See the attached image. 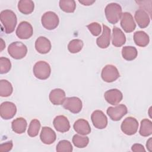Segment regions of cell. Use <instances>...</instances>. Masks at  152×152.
<instances>
[{
    "label": "cell",
    "mask_w": 152,
    "mask_h": 152,
    "mask_svg": "<svg viewBox=\"0 0 152 152\" xmlns=\"http://www.w3.org/2000/svg\"><path fill=\"white\" fill-rule=\"evenodd\" d=\"M0 20L7 34H10L14 31L17 18L15 14L12 11L10 10L2 11L0 13Z\"/></svg>",
    "instance_id": "6da1fadb"
},
{
    "label": "cell",
    "mask_w": 152,
    "mask_h": 152,
    "mask_svg": "<svg viewBox=\"0 0 152 152\" xmlns=\"http://www.w3.org/2000/svg\"><path fill=\"white\" fill-rule=\"evenodd\" d=\"M104 13L107 21L115 24L121 19L122 15V8L117 3H110L106 5L104 9Z\"/></svg>",
    "instance_id": "7a4b0ae2"
},
{
    "label": "cell",
    "mask_w": 152,
    "mask_h": 152,
    "mask_svg": "<svg viewBox=\"0 0 152 152\" xmlns=\"http://www.w3.org/2000/svg\"><path fill=\"white\" fill-rule=\"evenodd\" d=\"M8 52L12 58L21 59L26 56L27 53V48L22 42H14L8 46Z\"/></svg>",
    "instance_id": "3957f363"
},
{
    "label": "cell",
    "mask_w": 152,
    "mask_h": 152,
    "mask_svg": "<svg viewBox=\"0 0 152 152\" xmlns=\"http://www.w3.org/2000/svg\"><path fill=\"white\" fill-rule=\"evenodd\" d=\"M33 71L34 76L40 80H46L48 78L51 73L50 65L43 61L37 62L33 66Z\"/></svg>",
    "instance_id": "277c9868"
},
{
    "label": "cell",
    "mask_w": 152,
    "mask_h": 152,
    "mask_svg": "<svg viewBox=\"0 0 152 152\" xmlns=\"http://www.w3.org/2000/svg\"><path fill=\"white\" fill-rule=\"evenodd\" d=\"M59 22L58 16L54 12L48 11L42 16V24L47 30H52L56 28L59 24Z\"/></svg>",
    "instance_id": "5b68a950"
},
{
    "label": "cell",
    "mask_w": 152,
    "mask_h": 152,
    "mask_svg": "<svg viewBox=\"0 0 152 152\" xmlns=\"http://www.w3.org/2000/svg\"><path fill=\"white\" fill-rule=\"evenodd\" d=\"M121 128L125 134L132 135L137 132L138 128V122L135 118L127 117L122 122Z\"/></svg>",
    "instance_id": "8992f818"
},
{
    "label": "cell",
    "mask_w": 152,
    "mask_h": 152,
    "mask_svg": "<svg viewBox=\"0 0 152 152\" xmlns=\"http://www.w3.org/2000/svg\"><path fill=\"white\" fill-rule=\"evenodd\" d=\"M120 76L116 67L113 65H107L102 70V80L107 83H112L116 80Z\"/></svg>",
    "instance_id": "52a82bcc"
},
{
    "label": "cell",
    "mask_w": 152,
    "mask_h": 152,
    "mask_svg": "<svg viewBox=\"0 0 152 152\" xmlns=\"http://www.w3.org/2000/svg\"><path fill=\"white\" fill-rule=\"evenodd\" d=\"M63 107L73 113H79L83 107L82 102L77 97H70L65 99Z\"/></svg>",
    "instance_id": "ba28073f"
},
{
    "label": "cell",
    "mask_w": 152,
    "mask_h": 152,
    "mask_svg": "<svg viewBox=\"0 0 152 152\" xmlns=\"http://www.w3.org/2000/svg\"><path fill=\"white\" fill-rule=\"evenodd\" d=\"M106 112L112 121H118L127 113L128 109L125 104H121L115 107H109Z\"/></svg>",
    "instance_id": "9c48e42d"
},
{
    "label": "cell",
    "mask_w": 152,
    "mask_h": 152,
    "mask_svg": "<svg viewBox=\"0 0 152 152\" xmlns=\"http://www.w3.org/2000/svg\"><path fill=\"white\" fill-rule=\"evenodd\" d=\"M17 107L15 104L11 102H4L0 106V115L5 120L12 118L16 114Z\"/></svg>",
    "instance_id": "30bf717a"
},
{
    "label": "cell",
    "mask_w": 152,
    "mask_h": 152,
    "mask_svg": "<svg viewBox=\"0 0 152 152\" xmlns=\"http://www.w3.org/2000/svg\"><path fill=\"white\" fill-rule=\"evenodd\" d=\"M16 35L21 39H28L31 37L33 33V28L30 23L23 21L20 23L17 29Z\"/></svg>",
    "instance_id": "8fae6325"
},
{
    "label": "cell",
    "mask_w": 152,
    "mask_h": 152,
    "mask_svg": "<svg viewBox=\"0 0 152 152\" xmlns=\"http://www.w3.org/2000/svg\"><path fill=\"white\" fill-rule=\"evenodd\" d=\"M91 119L94 126L97 129H104L107 125V118L106 116L100 110H94L92 113Z\"/></svg>",
    "instance_id": "7c38bea8"
},
{
    "label": "cell",
    "mask_w": 152,
    "mask_h": 152,
    "mask_svg": "<svg viewBox=\"0 0 152 152\" xmlns=\"http://www.w3.org/2000/svg\"><path fill=\"white\" fill-rule=\"evenodd\" d=\"M121 26L126 33H131L135 29L136 24L131 13L125 12L122 14L121 17Z\"/></svg>",
    "instance_id": "4fadbf2b"
},
{
    "label": "cell",
    "mask_w": 152,
    "mask_h": 152,
    "mask_svg": "<svg viewBox=\"0 0 152 152\" xmlns=\"http://www.w3.org/2000/svg\"><path fill=\"white\" fill-rule=\"evenodd\" d=\"M104 97L107 103L115 106L122 101L123 94L118 89L113 88L106 91L104 94Z\"/></svg>",
    "instance_id": "5bb4252c"
},
{
    "label": "cell",
    "mask_w": 152,
    "mask_h": 152,
    "mask_svg": "<svg viewBox=\"0 0 152 152\" xmlns=\"http://www.w3.org/2000/svg\"><path fill=\"white\" fill-rule=\"evenodd\" d=\"M55 129L60 132H66L70 129V124L68 119L64 115L56 116L53 121Z\"/></svg>",
    "instance_id": "9a60e30c"
},
{
    "label": "cell",
    "mask_w": 152,
    "mask_h": 152,
    "mask_svg": "<svg viewBox=\"0 0 152 152\" xmlns=\"http://www.w3.org/2000/svg\"><path fill=\"white\" fill-rule=\"evenodd\" d=\"M40 138L43 143L49 145L53 143L56 140V133L50 127L43 126L41 130Z\"/></svg>",
    "instance_id": "2e32d148"
},
{
    "label": "cell",
    "mask_w": 152,
    "mask_h": 152,
    "mask_svg": "<svg viewBox=\"0 0 152 152\" xmlns=\"http://www.w3.org/2000/svg\"><path fill=\"white\" fill-rule=\"evenodd\" d=\"M110 29L106 25L103 24V32L102 35L96 39L97 46L102 48H107L110 45Z\"/></svg>",
    "instance_id": "e0dca14e"
},
{
    "label": "cell",
    "mask_w": 152,
    "mask_h": 152,
    "mask_svg": "<svg viewBox=\"0 0 152 152\" xmlns=\"http://www.w3.org/2000/svg\"><path fill=\"white\" fill-rule=\"evenodd\" d=\"M51 43L50 40L43 36L39 37L35 42L36 50L41 54L48 53L51 49Z\"/></svg>",
    "instance_id": "ac0fdd59"
},
{
    "label": "cell",
    "mask_w": 152,
    "mask_h": 152,
    "mask_svg": "<svg viewBox=\"0 0 152 152\" xmlns=\"http://www.w3.org/2000/svg\"><path fill=\"white\" fill-rule=\"evenodd\" d=\"M50 102L54 105H61L64 103L66 95L65 91L61 88L52 90L49 96Z\"/></svg>",
    "instance_id": "d6986e66"
},
{
    "label": "cell",
    "mask_w": 152,
    "mask_h": 152,
    "mask_svg": "<svg viewBox=\"0 0 152 152\" xmlns=\"http://www.w3.org/2000/svg\"><path fill=\"white\" fill-rule=\"evenodd\" d=\"M73 128L77 133L81 135H86L91 132V127L88 122L84 119L77 120L73 125Z\"/></svg>",
    "instance_id": "ffe728a7"
},
{
    "label": "cell",
    "mask_w": 152,
    "mask_h": 152,
    "mask_svg": "<svg viewBox=\"0 0 152 152\" xmlns=\"http://www.w3.org/2000/svg\"><path fill=\"white\" fill-rule=\"evenodd\" d=\"M126 42V37L123 31L118 27H114L112 30V43L116 47H121Z\"/></svg>",
    "instance_id": "44dd1931"
},
{
    "label": "cell",
    "mask_w": 152,
    "mask_h": 152,
    "mask_svg": "<svg viewBox=\"0 0 152 152\" xmlns=\"http://www.w3.org/2000/svg\"><path fill=\"white\" fill-rule=\"evenodd\" d=\"M134 17L136 22L140 28H145L150 23V20L148 14L142 9L138 10L135 11Z\"/></svg>",
    "instance_id": "7402d4cb"
},
{
    "label": "cell",
    "mask_w": 152,
    "mask_h": 152,
    "mask_svg": "<svg viewBox=\"0 0 152 152\" xmlns=\"http://www.w3.org/2000/svg\"><path fill=\"white\" fill-rule=\"evenodd\" d=\"M27 121L23 118H17L13 120L11 123V127L12 131L17 134L24 133L27 128Z\"/></svg>",
    "instance_id": "603a6c76"
},
{
    "label": "cell",
    "mask_w": 152,
    "mask_h": 152,
    "mask_svg": "<svg viewBox=\"0 0 152 152\" xmlns=\"http://www.w3.org/2000/svg\"><path fill=\"white\" fill-rule=\"evenodd\" d=\"M134 40L136 45L140 47H145L149 43L148 35L143 31H137L134 34Z\"/></svg>",
    "instance_id": "cb8c5ba5"
},
{
    "label": "cell",
    "mask_w": 152,
    "mask_h": 152,
    "mask_svg": "<svg viewBox=\"0 0 152 152\" xmlns=\"http://www.w3.org/2000/svg\"><path fill=\"white\" fill-rule=\"evenodd\" d=\"M18 10L24 14H31L34 8V4L31 0H21L18 3Z\"/></svg>",
    "instance_id": "d4e9b609"
},
{
    "label": "cell",
    "mask_w": 152,
    "mask_h": 152,
    "mask_svg": "<svg viewBox=\"0 0 152 152\" xmlns=\"http://www.w3.org/2000/svg\"><path fill=\"white\" fill-rule=\"evenodd\" d=\"M138 55L137 49L134 46H126L122 49V55L124 59L126 61H132L135 59Z\"/></svg>",
    "instance_id": "484cf974"
},
{
    "label": "cell",
    "mask_w": 152,
    "mask_h": 152,
    "mask_svg": "<svg viewBox=\"0 0 152 152\" xmlns=\"http://www.w3.org/2000/svg\"><path fill=\"white\" fill-rule=\"evenodd\" d=\"M140 134L142 137H148L152 134V122L148 119H144L141 121L139 131Z\"/></svg>",
    "instance_id": "4316f807"
},
{
    "label": "cell",
    "mask_w": 152,
    "mask_h": 152,
    "mask_svg": "<svg viewBox=\"0 0 152 152\" xmlns=\"http://www.w3.org/2000/svg\"><path fill=\"white\" fill-rule=\"evenodd\" d=\"M13 91V87L11 83L7 80L0 81V96L1 97L10 96Z\"/></svg>",
    "instance_id": "83f0119b"
},
{
    "label": "cell",
    "mask_w": 152,
    "mask_h": 152,
    "mask_svg": "<svg viewBox=\"0 0 152 152\" xmlns=\"http://www.w3.org/2000/svg\"><path fill=\"white\" fill-rule=\"evenodd\" d=\"M60 8L65 12H74L76 4L74 0H61L59 1Z\"/></svg>",
    "instance_id": "f1b7e54d"
},
{
    "label": "cell",
    "mask_w": 152,
    "mask_h": 152,
    "mask_svg": "<svg viewBox=\"0 0 152 152\" xmlns=\"http://www.w3.org/2000/svg\"><path fill=\"white\" fill-rule=\"evenodd\" d=\"M72 141L76 147L84 148L88 145L89 138L87 136H81L78 134H75L72 137Z\"/></svg>",
    "instance_id": "f546056e"
},
{
    "label": "cell",
    "mask_w": 152,
    "mask_h": 152,
    "mask_svg": "<svg viewBox=\"0 0 152 152\" xmlns=\"http://www.w3.org/2000/svg\"><path fill=\"white\" fill-rule=\"evenodd\" d=\"M40 122L38 119H34L30 123L27 131L28 135L31 137H34L39 134L40 128Z\"/></svg>",
    "instance_id": "4dcf8cb0"
},
{
    "label": "cell",
    "mask_w": 152,
    "mask_h": 152,
    "mask_svg": "<svg viewBox=\"0 0 152 152\" xmlns=\"http://www.w3.org/2000/svg\"><path fill=\"white\" fill-rule=\"evenodd\" d=\"M83 47V42L80 39H73L68 45V49L72 53L79 52Z\"/></svg>",
    "instance_id": "1f68e13d"
},
{
    "label": "cell",
    "mask_w": 152,
    "mask_h": 152,
    "mask_svg": "<svg viewBox=\"0 0 152 152\" xmlns=\"http://www.w3.org/2000/svg\"><path fill=\"white\" fill-rule=\"evenodd\" d=\"M56 150L58 152H71L72 151V145L68 140H61L56 145Z\"/></svg>",
    "instance_id": "d6a6232c"
},
{
    "label": "cell",
    "mask_w": 152,
    "mask_h": 152,
    "mask_svg": "<svg viewBox=\"0 0 152 152\" xmlns=\"http://www.w3.org/2000/svg\"><path fill=\"white\" fill-rule=\"evenodd\" d=\"M11 68L10 60L5 57L0 58V73L6 74L10 71Z\"/></svg>",
    "instance_id": "836d02e7"
},
{
    "label": "cell",
    "mask_w": 152,
    "mask_h": 152,
    "mask_svg": "<svg viewBox=\"0 0 152 152\" xmlns=\"http://www.w3.org/2000/svg\"><path fill=\"white\" fill-rule=\"evenodd\" d=\"M87 27L91 32V33L94 36H99L102 31V27L100 24L96 22H93L89 24L87 26Z\"/></svg>",
    "instance_id": "e575fe53"
},
{
    "label": "cell",
    "mask_w": 152,
    "mask_h": 152,
    "mask_svg": "<svg viewBox=\"0 0 152 152\" xmlns=\"http://www.w3.org/2000/svg\"><path fill=\"white\" fill-rule=\"evenodd\" d=\"M13 146L12 141H9L5 143H2L0 145V151L1 152H8L10 151Z\"/></svg>",
    "instance_id": "d590c367"
},
{
    "label": "cell",
    "mask_w": 152,
    "mask_h": 152,
    "mask_svg": "<svg viewBox=\"0 0 152 152\" xmlns=\"http://www.w3.org/2000/svg\"><path fill=\"white\" fill-rule=\"evenodd\" d=\"M131 150L134 152H139V151H145V150L144 146L140 144H134L132 147Z\"/></svg>",
    "instance_id": "8d00e7d4"
},
{
    "label": "cell",
    "mask_w": 152,
    "mask_h": 152,
    "mask_svg": "<svg viewBox=\"0 0 152 152\" xmlns=\"http://www.w3.org/2000/svg\"><path fill=\"white\" fill-rule=\"evenodd\" d=\"M78 2L81 4H82L84 5L88 6L92 5L94 2H95V1H90V0H83V1H78Z\"/></svg>",
    "instance_id": "74e56055"
},
{
    "label": "cell",
    "mask_w": 152,
    "mask_h": 152,
    "mask_svg": "<svg viewBox=\"0 0 152 152\" xmlns=\"http://www.w3.org/2000/svg\"><path fill=\"white\" fill-rule=\"evenodd\" d=\"M146 147L147 150L149 151H152V138H150L147 141V144H146Z\"/></svg>",
    "instance_id": "f35d334b"
},
{
    "label": "cell",
    "mask_w": 152,
    "mask_h": 152,
    "mask_svg": "<svg viewBox=\"0 0 152 152\" xmlns=\"http://www.w3.org/2000/svg\"><path fill=\"white\" fill-rule=\"evenodd\" d=\"M0 39H1V51H2L5 48V44L4 43V40L2 38H1Z\"/></svg>",
    "instance_id": "ab89813d"
}]
</instances>
